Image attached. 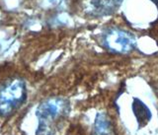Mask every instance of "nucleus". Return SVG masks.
<instances>
[{"mask_svg": "<svg viewBox=\"0 0 158 135\" xmlns=\"http://www.w3.org/2000/svg\"><path fill=\"white\" fill-rule=\"evenodd\" d=\"M69 104L61 98H51L42 102L37 108L38 117L37 135H52L57 126L67 117Z\"/></svg>", "mask_w": 158, "mask_h": 135, "instance_id": "1", "label": "nucleus"}, {"mask_svg": "<svg viewBox=\"0 0 158 135\" xmlns=\"http://www.w3.org/2000/svg\"><path fill=\"white\" fill-rule=\"evenodd\" d=\"M27 100L25 80L10 76L0 80V117H8L17 112Z\"/></svg>", "mask_w": 158, "mask_h": 135, "instance_id": "2", "label": "nucleus"}, {"mask_svg": "<svg viewBox=\"0 0 158 135\" xmlns=\"http://www.w3.org/2000/svg\"><path fill=\"white\" fill-rule=\"evenodd\" d=\"M101 43L104 48L115 53H128L136 47L133 35L120 28H109L103 32Z\"/></svg>", "mask_w": 158, "mask_h": 135, "instance_id": "3", "label": "nucleus"}, {"mask_svg": "<svg viewBox=\"0 0 158 135\" xmlns=\"http://www.w3.org/2000/svg\"><path fill=\"white\" fill-rule=\"evenodd\" d=\"M123 0H92L91 12L97 16H108L118 10Z\"/></svg>", "mask_w": 158, "mask_h": 135, "instance_id": "4", "label": "nucleus"}, {"mask_svg": "<svg viewBox=\"0 0 158 135\" xmlns=\"http://www.w3.org/2000/svg\"><path fill=\"white\" fill-rule=\"evenodd\" d=\"M132 112L135 113V117L136 118L137 124L139 127H143L144 125H146L147 122L152 117V113L150 112V109L147 108V106L144 103H142L138 99L133 100Z\"/></svg>", "mask_w": 158, "mask_h": 135, "instance_id": "5", "label": "nucleus"}, {"mask_svg": "<svg viewBox=\"0 0 158 135\" xmlns=\"http://www.w3.org/2000/svg\"><path fill=\"white\" fill-rule=\"evenodd\" d=\"M112 124L105 113H98L95 121V135H113Z\"/></svg>", "mask_w": 158, "mask_h": 135, "instance_id": "6", "label": "nucleus"}, {"mask_svg": "<svg viewBox=\"0 0 158 135\" xmlns=\"http://www.w3.org/2000/svg\"><path fill=\"white\" fill-rule=\"evenodd\" d=\"M153 2H155V3H158V0H152Z\"/></svg>", "mask_w": 158, "mask_h": 135, "instance_id": "7", "label": "nucleus"}]
</instances>
